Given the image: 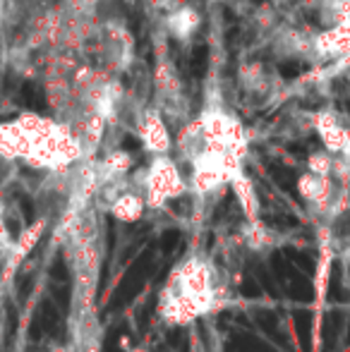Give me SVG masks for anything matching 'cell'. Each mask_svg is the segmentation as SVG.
I'll list each match as a JSON object with an SVG mask.
<instances>
[{"mask_svg":"<svg viewBox=\"0 0 350 352\" xmlns=\"http://www.w3.org/2000/svg\"><path fill=\"white\" fill-rule=\"evenodd\" d=\"M166 287L197 300L206 311H214L219 307L216 305V287H214V276H211V266L204 259H197V256L185 259L171 274Z\"/></svg>","mask_w":350,"mask_h":352,"instance_id":"6da1fadb","label":"cell"},{"mask_svg":"<svg viewBox=\"0 0 350 352\" xmlns=\"http://www.w3.org/2000/svg\"><path fill=\"white\" fill-rule=\"evenodd\" d=\"M230 187H233L235 197H238V201H240V209H243V213L248 216V221H257L259 199H257V195H254L252 182L240 173V175H235L233 180H230Z\"/></svg>","mask_w":350,"mask_h":352,"instance_id":"52a82bcc","label":"cell"},{"mask_svg":"<svg viewBox=\"0 0 350 352\" xmlns=\"http://www.w3.org/2000/svg\"><path fill=\"white\" fill-rule=\"evenodd\" d=\"M298 192L303 199L317 201L319 197H322V185H319V180H314L312 175H303L298 180Z\"/></svg>","mask_w":350,"mask_h":352,"instance_id":"9c48e42d","label":"cell"},{"mask_svg":"<svg viewBox=\"0 0 350 352\" xmlns=\"http://www.w3.org/2000/svg\"><path fill=\"white\" fill-rule=\"evenodd\" d=\"M190 190L185 177L180 175L175 161H171L168 153L154 156L149 170L144 175V199L149 209H161L168 199H177Z\"/></svg>","mask_w":350,"mask_h":352,"instance_id":"7a4b0ae2","label":"cell"},{"mask_svg":"<svg viewBox=\"0 0 350 352\" xmlns=\"http://www.w3.org/2000/svg\"><path fill=\"white\" fill-rule=\"evenodd\" d=\"M137 132H140V140L149 153L161 156V153L171 151V132L156 108L144 111V116L140 118V125H137Z\"/></svg>","mask_w":350,"mask_h":352,"instance_id":"277c9868","label":"cell"},{"mask_svg":"<svg viewBox=\"0 0 350 352\" xmlns=\"http://www.w3.org/2000/svg\"><path fill=\"white\" fill-rule=\"evenodd\" d=\"M168 34L175 38V41H190L192 36L197 34V29L201 27V17L199 12H197L195 8H190V5H180V8H175L173 12L168 14Z\"/></svg>","mask_w":350,"mask_h":352,"instance_id":"5b68a950","label":"cell"},{"mask_svg":"<svg viewBox=\"0 0 350 352\" xmlns=\"http://www.w3.org/2000/svg\"><path fill=\"white\" fill-rule=\"evenodd\" d=\"M243 235H245V245H248L250 250H264L271 242V232L266 230L259 221H250L248 226H245Z\"/></svg>","mask_w":350,"mask_h":352,"instance_id":"ba28073f","label":"cell"},{"mask_svg":"<svg viewBox=\"0 0 350 352\" xmlns=\"http://www.w3.org/2000/svg\"><path fill=\"white\" fill-rule=\"evenodd\" d=\"M0 254H5V252L0 250ZM5 256H8V254H5ZM3 264H5V261H0V271H3Z\"/></svg>","mask_w":350,"mask_h":352,"instance_id":"30bf717a","label":"cell"},{"mask_svg":"<svg viewBox=\"0 0 350 352\" xmlns=\"http://www.w3.org/2000/svg\"><path fill=\"white\" fill-rule=\"evenodd\" d=\"M144 209H146L144 195H140V192H135V190L120 192V195L116 197V201L108 206L111 216L116 218V221H122V223L140 221V218L144 216Z\"/></svg>","mask_w":350,"mask_h":352,"instance_id":"8992f818","label":"cell"},{"mask_svg":"<svg viewBox=\"0 0 350 352\" xmlns=\"http://www.w3.org/2000/svg\"><path fill=\"white\" fill-rule=\"evenodd\" d=\"M46 226H48L46 218H39V221H34L32 226L24 228V230L19 232V237L12 242L8 256H5L3 271H0V283H10V278L14 276V271L22 266V261L27 259V256L34 252V247L41 242L43 232H46Z\"/></svg>","mask_w":350,"mask_h":352,"instance_id":"3957f363","label":"cell"}]
</instances>
